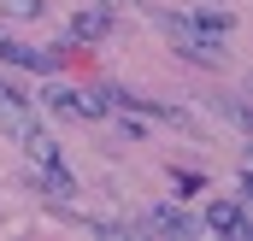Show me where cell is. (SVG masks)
I'll return each instance as SVG.
<instances>
[{
  "mask_svg": "<svg viewBox=\"0 0 253 241\" xmlns=\"http://www.w3.org/2000/svg\"><path fill=\"white\" fill-rule=\"evenodd\" d=\"M189 24H200V30H212V36H230V12H189Z\"/></svg>",
  "mask_w": 253,
  "mask_h": 241,
  "instance_id": "cell-9",
  "label": "cell"
},
{
  "mask_svg": "<svg viewBox=\"0 0 253 241\" xmlns=\"http://www.w3.org/2000/svg\"><path fill=\"white\" fill-rule=\"evenodd\" d=\"M206 230H212V236H224V241H242L253 224H248V212H242L236 200H212V206H206Z\"/></svg>",
  "mask_w": 253,
  "mask_h": 241,
  "instance_id": "cell-5",
  "label": "cell"
},
{
  "mask_svg": "<svg viewBox=\"0 0 253 241\" xmlns=\"http://www.w3.org/2000/svg\"><path fill=\"white\" fill-rule=\"evenodd\" d=\"M47 6L42 0H0V18H12V24H36Z\"/></svg>",
  "mask_w": 253,
  "mask_h": 241,
  "instance_id": "cell-8",
  "label": "cell"
},
{
  "mask_svg": "<svg viewBox=\"0 0 253 241\" xmlns=\"http://www.w3.org/2000/svg\"><path fill=\"white\" fill-rule=\"evenodd\" d=\"M100 36H112V6H106V0H100V6H83V12H71L59 47H88V41H100Z\"/></svg>",
  "mask_w": 253,
  "mask_h": 241,
  "instance_id": "cell-2",
  "label": "cell"
},
{
  "mask_svg": "<svg viewBox=\"0 0 253 241\" xmlns=\"http://www.w3.org/2000/svg\"><path fill=\"white\" fill-rule=\"evenodd\" d=\"M106 6H112V12H118V6H135V0H106Z\"/></svg>",
  "mask_w": 253,
  "mask_h": 241,
  "instance_id": "cell-10",
  "label": "cell"
},
{
  "mask_svg": "<svg viewBox=\"0 0 253 241\" xmlns=\"http://www.w3.org/2000/svg\"><path fill=\"white\" fill-rule=\"evenodd\" d=\"M0 129H6L12 141H24V135L36 129V112H30V94H24V88H12V82H0Z\"/></svg>",
  "mask_w": 253,
  "mask_h": 241,
  "instance_id": "cell-4",
  "label": "cell"
},
{
  "mask_svg": "<svg viewBox=\"0 0 253 241\" xmlns=\"http://www.w3.org/2000/svg\"><path fill=\"white\" fill-rule=\"evenodd\" d=\"M42 188H47V194H65V200L77 194V177L65 171V159H59V165H42Z\"/></svg>",
  "mask_w": 253,
  "mask_h": 241,
  "instance_id": "cell-7",
  "label": "cell"
},
{
  "mask_svg": "<svg viewBox=\"0 0 253 241\" xmlns=\"http://www.w3.org/2000/svg\"><path fill=\"white\" fill-rule=\"evenodd\" d=\"M141 230H147V236H183V241H189L200 224H194V218H183L177 206H159V212H153V218H147Z\"/></svg>",
  "mask_w": 253,
  "mask_h": 241,
  "instance_id": "cell-6",
  "label": "cell"
},
{
  "mask_svg": "<svg viewBox=\"0 0 253 241\" xmlns=\"http://www.w3.org/2000/svg\"><path fill=\"white\" fill-rule=\"evenodd\" d=\"M59 53H65V47H30V41L0 36V65H18V71H42V77H53V71H59Z\"/></svg>",
  "mask_w": 253,
  "mask_h": 241,
  "instance_id": "cell-3",
  "label": "cell"
},
{
  "mask_svg": "<svg viewBox=\"0 0 253 241\" xmlns=\"http://www.w3.org/2000/svg\"><path fill=\"white\" fill-rule=\"evenodd\" d=\"M159 24H165L171 47H177V53H183L189 65H224V59H230L224 36H212V30H200V24H189V12H159Z\"/></svg>",
  "mask_w": 253,
  "mask_h": 241,
  "instance_id": "cell-1",
  "label": "cell"
}]
</instances>
